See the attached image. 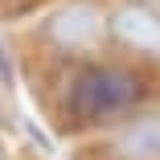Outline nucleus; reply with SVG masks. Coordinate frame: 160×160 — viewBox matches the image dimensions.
Here are the masks:
<instances>
[{
	"mask_svg": "<svg viewBox=\"0 0 160 160\" xmlns=\"http://www.w3.org/2000/svg\"><path fill=\"white\" fill-rule=\"evenodd\" d=\"M140 78L132 70H119V66H86L70 94H66V115L74 123H103L115 115H127L140 99Z\"/></svg>",
	"mask_w": 160,
	"mask_h": 160,
	"instance_id": "1",
	"label": "nucleus"
},
{
	"mask_svg": "<svg viewBox=\"0 0 160 160\" xmlns=\"http://www.w3.org/2000/svg\"><path fill=\"white\" fill-rule=\"evenodd\" d=\"M111 29H115V37H123L127 45L160 53V17H152L148 8H119L115 21H111Z\"/></svg>",
	"mask_w": 160,
	"mask_h": 160,
	"instance_id": "3",
	"label": "nucleus"
},
{
	"mask_svg": "<svg viewBox=\"0 0 160 160\" xmlns=\"http://www.w3.org/2000/svg\"><path fill=\"white\" fill-rule=\"evenodd\" d=\"M0 160H4V152H0Z\"/></svg>",
	"mask_w": 160,
	"mask_h": 160,
	"instance_id": "6",
	"label": "nucleus"
},
{
	"mask_svg": "<svg viewBox=\"0 0 160 160\" xmlns=\"http://www.w3.org/2000/svg\"><path fill=\"white\" fill-rule=\"evenodd\" d=\"M99 29H103V21H99V12L90 4H70L49 21V37L62 41V45H86Z\"/></svg>",
	"mask_w": 160,
	"mask_h": 160,
	"instance_id": "4",
	"label": "nucleus"
},
{
	"mask_svg": "<svg viewBox=\"0 0 160 160\" xmlns=\"http://www.w3.org/2000/svg\"><path fill=\"white\" fill-rule=\"evenodd\" d=\"M0 74H4V82L12 86V66H8V53L4 49H0Z\"/></svg>",
	"mask_w": 160,
	"mask_h": 160,
	"instance_id": "5",
	"label": "nucleus"
},
{
	"mask_svg": "<svg viewBox=\"0 0 160 160\" xmlns=\"http://www.w3.org/2000/svg\"><path fill=\"white\" fill-rule=\"evenodd\" d=\"M115 156L119 160H160V111L140 115L115 136Z\"/></svg>",
	"mask_w": 160,
	"mask_h": 160,
	"instance_id": "2",
	"label": "nucleus"
}]
</instances>
